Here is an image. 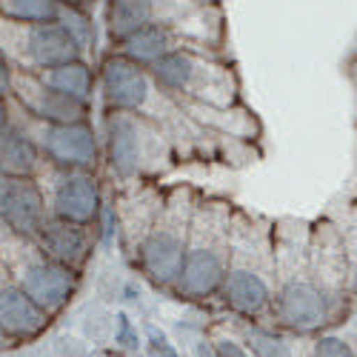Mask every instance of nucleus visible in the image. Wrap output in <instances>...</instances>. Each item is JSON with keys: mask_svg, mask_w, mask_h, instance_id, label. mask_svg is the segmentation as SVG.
I'll return each mask as SVG.
<instances>
[{"mask_svg": "<svg viewBox=\"0 0 357 357\" xmlns=\"http://www.w3.org/2000/svg\"><path fill=\"white\" fill-rule=\"evenodd\" d=\"M218 294L223 297V303L231 312L243 314V317H257L272 306V289L266 283V278L257 269L237 266V263L226 266V275H223Z\"/></svg>", "mask_w": 357, "mask_h": 357, "instance_id": "f3484780", "label": "nucleus"}, {"mask_svg": "<svg viewBox=\"0 0 357 357\" xmlns=\"http://www.w3.org/2000/svg\"><path fill=\"white\" fill-rule=\"evenodd\" d=\"M15 63L9 61V54L3 52V46H0V95L9 98L12 95V83H15Z\"/></svg>", "mask_w": 357, "mask_h": 357, "instance_id": "5701e85b", "label": "nucleus"}, {"mask_svg": "<svg viewBox=\"0 0 357 357\" xmlns=\"http://www.w3.org/2000/svg\"><path fill=\"white\" fill-rule=\"evenodd\" d=\"M52 172H54V183L46 200L49 215L61 220H72V223H83V226H95L103 209L100 183L95 172H61V169H52Z\"/></svg>", "mask_w": 357, "mask_h": 357, "instance_id": "9d476101", "label": "nucleus"}, {"mask_svg": "<svg viewBox=\"0 0 357 357\" xmlns=\"http://www.w3.org/2000/svg\"><path fill=\"white\" fill-rule=\"evenodd\" d=\"M314 357H354V351L340 337H320L314 346Z\"/></svg>", "mask_w": 357, "mask_h": 357, "instance_id": "4be33fe9", "label": "nucleus"}, {"mask_svg": "<svg viewBox=\"0 0 357 357\" xmlns=\"http://www.w3.org/2000/svg\"><path fill=\"white\" fill-rule=\"evenodd\" d=\"M215 349H218V357H249L241 346L231 343V340H218V343H215Z\"/></svg>", "mask_w": 357, "mask_h": 357, "instance_id": "a878e982", "label": "nucleus"}, {"mask_svg": "<svg viewBox=\"0 0 357 357\" xmlns=\"http://www.w3.org/2000/svg\"><path fill=\"white\" fill-rule=\"evenodd\" d=\"M354 294H357V278H354Z\"/></svg>", "mask_w": 357, "mask_h": 357, "instance_id": "7c9ffc66", "label": "nucleus"}, {"mask_svg": "<svg viewBox=\"0 0 357 357\" xmlns=\"http://www.w3.org/2000/svg\"><path fill=\"white\" fill-rule=\"evenodd\" d=\"M57 3L72 6V9H83V12H95V6L100 3V0H57Z\"/></svg>", "mask_w": 357, "mask_h": 357, "instance_id": "cd10ccee", "label": "nucleus"}, {"mask_svg": "<svg viewBox=\"0 0 357 357\" xmlns=\"http://www.w3.org/2000/svg\"><path fill=\"white\" fill-rule=\"evenodd\" d=\"M249 349L257 357H291V349L269 332H249Z\"/></svg>", "mask_w": 357, "mask_h": 357, "instance_id": "412c9836", "label": "nucleus"}, {"mask_svg": "<svg viewBox=\"0 0 357 357\" xmlns=\"http://www.w3.org/2000/svg\"><path fill=\"white\" fill-rule=\"evenodd\" d=\"M43 83H49L57 92H63L75 100H83V103H92V95L98 89V69L80 57V61H69V63H61V66H52L46 72L38 75Z\"/></svg>", "mask_w": 357, "mask_h": 357, "instance_id": "a211bd4d", "label": "nucleus"}, {"mask_svg": "<svg viewBox=\"0 0 357 357\" xmlns=\"http://www.w3.org/2000/svg\"><path fill=\"white\" fill-rule=\"evenodd\" d=\"M0 46L9 54L15 69L32 75L86 57L80 40L63 23H20L0 17Z\"/></svg>", "mask_w": 357, "mask_h": 357, "instance_id": "7ed1b4c3", "label": "nucleus"}, {"mask_svg": "<svg viewBox=\"0 0 357 357\" xmlns=\"http://www.w3.org/2000/svg\"><path fill=\"white\" fill-rule=\"evenodd\" d=\"M160 89L177 100L203 106H234L241 95V77L220 54L181 49L149 66Z\"/></svg>", "mask_w": 357, "mask_h": 357, "instance_id": "f03ea898", "label": "nucleus"}, {"mask_svg": "<svg viewBox=\"0 0 357 357\" xmlns=\"http://www.w3.org/2000/svg\"><path fill=\"white\" fill-rule=\"evenodd\" d=\"M143 26H163L195 38L206 49L229 54L226 3L206 0H103L106 40L114 43Z\"/></svg>", "mask_w": 357, "mask_h": 357, "instance_id": "f257e3e1", "label": "nucleus"}, {"mask_svg": "<svg viewBox=\"0 0 357 357\" xmlns=\"http://www.w3.org/2000/svg\"><path fill=\"white\" fill-rule=\"evenodd\" d=\"M280 326L291 332H312L326 320L329 314V301L320 291L317 283L306 278H289L275 294H272V306Z\"/></svg>", "mask_w": 357, "mask_h": 357, "instance_id": "ddd939ff", "label": "nucleus"}, {"mask_svg": "<svg viewBox=\"0 0 357 357\" xmlns=\"http://www.w3.org/2000/svg\"><path fill=\"white\" fill-rule=\"evenodd\" d=\"M103 149H106L109 172L117 181H135L143 169V121H140V114L106 109Z\"/></svg>", "mask_w": 357, "mask_h": 357, "instance_id": "f8f14e48", "label": "nucleus"}, {"mask_svg": "<svg viewBox=\"0 0 357 357\" xmlns=\"http://www.w3.org/2000/svg\"><path fill=\"white\" fill-rule=\"evenodd\" d=\"M117 343H123L129 349H137V332L132 329V320L126 314H117Z\"/></svg>", "mask_w": 357, "mask_h": 357, "instance_id": "b1692460", "label": "nucleus"}, {"mask_svg": "<svg viewBox=\"0 0 357 357\" xmlns=\"http://www.w3.org/2000/svg\"><path fill=\"white\" fill-rule=\"evenodd\" d=\"M77 280H80V272L46 257L38 246H35V257L26 260L17 269V283L32 294L49 314L61 312L72 301L77 291Z\"/></svg>", "mask_w": 357, "mask_h": 357, "instance_id": "9b49d317", "label": "nucleus"}, {"mask_svg": "<svg viewBox=\"0 0 357 357\" xmlns=\"http://www.w3.org/2000/svg\"><path fill=\"white\" fill-rule=\"evenodd\" d=\"M206 3H226V0H206Z\"/></svg>", "mask_w": 357, "mask_h": 357, "instance_id": "c756f323", "label": "nucleus"}, {"mask_svg": "<svg viewBox=\"0 0 357 357\" xmlns=\"http://www.w3.org/2000/svg\"><path fill=\"white\" fill-rule=\"evenodd\" d=\"M12 126V109H9V98L0 95V132Z\"/></svg>", "mask_w": 357, "mask_h": 357, "instance_id": "bb28decb", "label": "nucleus"}, {"mask_svg": "<svg viewBox=\"0 0 357 357\" xmlns=\"http://www.w3.org/2000/svg\"><path fill=\"white\" fill-rule=\"evenodd\" d=\"M9 100H15L29 117L43 123H83L92 114V103L75 100L63 92H57L49 83H43L38 75L32 72H15V83H12V95Z\"/></svg>", "mask_w": 357, "mask_h": 357, "instance_id": "1a4fd4ad", "label": "nucleus"}, {"mask_svg": "<svg viewBox=\"0 0 357 357\" xmlns=\"http://www.w3.org/2000/svg\"><path fill=\"white\" fill-rule=\"evenodd\" d=\"M35 246L57 260L69 266V269L80 272L83 266L89 263V255H92V226H83V223H72V220H61V218H46L40 231H38V241Z\"/></svg>", "mask_w": 357, "mask_h": 357, "instance_id": "2eb2a0df", "label": "nucleus"}, {"mask_svg": "<svg viewBox=\"0 0 357 357\" xmlns=\"http://www.w3.org/2000/svg\"><path fill=\"white\" fill-rule=\"evenodd\" d=\"M149 343H152V349H155L158 357H181V354L172 349V343L166 340V335H160L158 329H149Z\"/></svg>", "mask_w": 357, "mask_h": 357, "instance_id": "393cba45", "label": "nucleus"}, {"mask_svg": "<svg viewBox=\"0 0 357 357\" xmlns=\"http://www.w3.org/2000/svg\"><path fill=\"white\" fill-rule=\"evenodd\" d=\"M197 357H218V349H215V343H197Z\"/></svg>", "mask_w": 357, "mask_h": 357, "instance_id": "c85d7f7f", "label": "nucleus"}, {"mask_svg": "<svg viewBox=\"0 0 357 357\" xmlns=\"http://www.w3.org/2000/svg\"><path fill=\"white\" fill-rule=\"evenodd\" d=\"M61 23L69 29V32L80 40L86 57H95L98 52V26H95V12H83V9H72V6H63V15H61Z\"/></svg>", "mask_w": 357, "mask_h": 357, "instance_id": "aec40b11", "label": "nucleus"}, {"mask_svg": "<svg viewBox=\"0 0 357 357\" xmlns=\"http://www.w3.org/2000/svg\"><path fill=\"white\" fill-rule=\"evenodd\" d=\"M63 3L57 0H0V17L20 23H61Z\"/></svg>", "mask_w": 357, "mask_h": 357, "instance_id": "6ab92c4d", "label": "nucleus"}, {"mask_svg": "<svg viewBox=\"0 0 357 357\" xmlns=\"http://www.w3.org/2000/svg\"><path fill=\"white\" fill-rule=\"evenodd\" d=\"M46 218V192L38 183V177H17L0 172V229L9 237L35 243Z\"/></svg>", "mask_w": 357, "mask_h": 357, "instance_id": "6e6552de", "label": "nucleus"}, {"mask_svg": "<svg viewBox=\"0 0 357 357\" xmlns=\"http://www.w3.org/2000/svg\"><path fill=\"white\" fill-rule=\"evenodd\" d=\"M112 52L117 54H123L129 57V61L140 63V66H152L158 63L160 57L172 54V52H181V49H195V52H209V54H218L212 49H206L203 43H197L195 38L189 35H181V32H174V29H163V26H143L137 29V32L121 38V40H114L109 43ZM220 57H229V54H220Z\"/></svg>", "mask_w": 357, "mask_h": 357, "instance_id": "4468645a", "label": "nucleus"}, {"mask_svg": "<svg viewBox=\"0 0 357 357\" xmlns=\"http://www.w3.org/2000/svg\"><path fill=\"white\" fill-rule=\"evenodd\" d=\"M186 243H189L186 218L158 220L137 243L140 272L160 289H174L177 275H181V266H183Z\"/></svg>", "mask_w": 357, "mask_h": 357, "instance_id": "423d86ee", "label": "nucleus"}, {"mask_svg": "<svg viewBox=\"0 0 357 357\" xmlns=\"http://www.w3.org/2000/svg\"><path fill=\"white\" fill-rule=\"evenodd\" d=\"M49 312L29 294L17 280H3L0 283V335L26 340L35 337L46 329Z\"/></svg>", "mask_w": 357, "mask_h": 357, "instance_id": "dca6fc26", "label": "nucleus"}, {"mask_svg": "<svg viewBox=\"0 0 357 357\" xmlns=\"http://www.w3.org/2000/svg\"><path fill=\"white\" fill-rule=\"evenodd\" d=\"M226 246L215 241V234L209 226L197 223V237L192 243H186L183 266L174 283V294L186 297V301H206L220 291L223 275H226Z\"/></svg>", "mask_w": 357, "mask_h": 357, "instance_id": "0eeeda50", "label": "nucleus"}, {"mask_svg": "<svg viewBox=\"0 0 357 357\" xmlns=\"http://www.w3.org/2000/svg\"><path fill=\"white\" fill-rule=\"evenodd\" d=\"M12 123L32 137L43 155V163L61 172H95L100 163V143L92 123H43L29 117L15 100H9Z\"/></svg>", "mask_w": 357, "mask_h": 357, "instance_id": "20e7f679", "label": "nucleus"}, {"mask_svg": "<svg viewBox=\"0 0 357 357\" xmlns=\"http://www.w3.org/2000/svg\"><path fill=\"white\" fill-rule=\"evenodd\" d=\"M98 89L109 112H132V114H146L152 100L163 92L146 66L112 49L98 63Z\"/></svg>", "mask_w": 357, "mask_h": 357, "instance_id": "39448f33", "label": "nucleus"}]
</instances>
